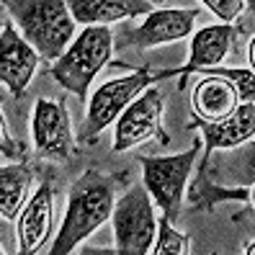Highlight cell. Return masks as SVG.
Wrapping results in <instances>:
<instances>
[{"mask_svg": "<svg viewBox=\"0 0 255 255\" xmlns=\"http://www.w3.org/2000/svg\"><path fill=\"white\" fill-rule=\"evenodd\" d=\"M188 201L196 209H206V212H212L219 201H253V191L250 188L212 186V183H204V178L199 175L196 183H193L191 191H188Z\"/></svg>", "mask_w": 255, "mask_h": 255, "instance_id": "17", "label": "cell"}, {"mask_svg": "<svg viewBox=\"0 0 255 255\" xmlns=\"http://www.w3.org/2000/svg\"><path fill=\"white\" fill-rule=\"evenodd\" d=\"M70 16L80 26H111L124 18H137L152 13L149 0H65Z\"/></svg>", "mask_w": 255, "mask_h": 255, "instance_id": "14", "label": "cell"}, {"mask_svg": "<svg viewBox=\"0 0 255 255\" xmlns=\"http://www.w3.org/2000/svg\"><path fill=\"white\" fill-rule=\"evenodd\" d=\"M188 129H199L201 131V147H204V162H201V173L206 170V162L217 149H232L237 144H245L253 139L255 134V103L253 101H240V106L222 122H201L193 119V124Z\"/></svg>", "mask_w": 255, "mask_h": 255, "instance_id": "10", "label": "cell"}, {"mask_svg": "<svg viewBox=\"0 0 255 255\" xmlns=\"http://www.w3.org/2000/svg\"><path fill=\"white\" fill-rule=\"evenodd\" d=\"M8 253H16V245L8 240V227L0 224V255H8Z\"/></svg>", "mask_w": 255, "mask_h": 255, "instance_id": "22", "label": "cell"}, {"mask_svg": "<svg viewBox=\"0 0 255 255\" xmlns=\"http://www.w3.org/2000/svg\"><path fill=\"white\" fill-rule=\"evenodd\" d=\"M248 5H250V8H253V0H248Z\"/></svg>", "mask_w": 255, "mask_h": 255, "instance_id": "24", "label": "cell"}, {"mask_svg": "<svg viewBox=\"0 0 255 255\" xmlns=\"http://www.w3.org/2000/svg\"><path fill=\"white\" fill-rule=\"evenodd\" d=\"M8 13L21 26V36L39 52L41 59L54 62L75 39V23L65 0H3Z\"/></svg>", "mask_w": 255, "mask_h": 255, "instance_id": "2", "label": "cell"}, {"mask_svg": "<svg viewBox=\"0 0 255 255\" xmlns=\"http://www.w3.org/2000/svg\"><path fill=\"white\" fill-rule=\"evenodd\" d=\"M155 230H157V243L152 245L149 253H155V255H188L191 253L188 235L178 232L168 217H160Z\"/></svg>", "mask_w": 255, "mask_h": 255, "instance_id": "18", "label": "cell"}, {"mask_svg": "<svg viewBox=\"0 0 255 255\" xmlns=\"http://www.w3.org/2000/svg\"><path fill=\"white\" fill-rule=\"evenodd\" d=\"M162 78H170V70L160 72V75H149V70L144 67V70H137V72L127 75V78H116V80L103 83L91 96V103H88L85 124L80 127V134H78L80 142L96 139L103 129L116 122L119 114H122L144 88H149L152 83H157Z\"/></svg>", "mask_w": 255, "mask_h": 255, "instance_id": "6", "label": "cell"}, {"mask_svg": "<svg viewBox=\"0 0 255 255\" xmlns=\"http://www.w3.org/2000/svg\"><path fill=\"white\" fill-rule=\"evenodd\" d=\"M232 39H235V28L232 23H214V26H206L201 31L193 34L191 39V57L183 67L170 70V75H191V72H201L206 67H217L224 57L230 54L232 47Z\"/></svg>", "mask_w": 255, "mask_h": 255, "instance_id": "15", "label": "cell"}, {"mask_svg": "<svg viewBox=\"0 0 255 255\" xmlns=\"http://www.w3.org/2000/svg\"><path fill=\"white\" fill-rule=\"evenodd\" d=\"M0 28H3V21H0Z\"/></svg>", "mask_w": 255, "mask_h": 255, "instance_id": "25", "label": "cell"}, {"mask_svg": "<svg viewBox=\"0 0 255 255\" xmlns=\"http://www.w3.org/2000/svg\"><path fill=\"white\" fill-rule=\"evenodd\" d=\"M191 106H193V119L222 122L240 106V93L227 78L201 72V78L191 93Z\"/></svg>", "mask_w": 255, "mask_h": 255, "instance_id": "13", "label": "cell"}, {"mask_svg": "<svg viewBox=\"0 0 255 255\" xmlns=\"http://www.w3.org/2000/svg\"><path fill=\"white\" fill-rule=\"evenodd\" d=\"M248 62H250V67H253V62H255V44H253V41L248 44Z\"/></svg>", "mask_w": 255, "mask_h": 255, "instance_id": "23", "label": "cell"}, {"mask_svg": "<svg viewBox=\"0 0 255 255\" xmlns=\"http://www.w3.org/2000/svg\"><path fill=\"white\" fill-rule=\"evenodd\" d=\"M124 175H103L98 170H85L78 181L70 186L67 212L62 227L57 232L54 245L49 248L52 255H70L83 240H88L98 227L111 219L114 193L119 183L127 181Z\"/></svg>", "mask_w": 255, "mask_h": 255, "instance_id": "1", "label": "cell"}, {"mask_svg": "<svg viewBox=\"0 0 255 255\" xmlns=\"http://www.w3.org/2000/svg\"><path fill=\"white\" fill-rule=\"evenodd\" d=\"M162 116V93L157 88H144L114 122V152H127L149 139L168 144V137L160 127Z\"/></svg>", "mask_w": 255, "mask_h": 255, "instance_id": "7", "label": "cell"}, {"mask_svg": "<svg viewBox=\"0 0 255 255\" xmlns=\"http://www.w3.org/2000/svg\"><path fill=\"white\" fill-rule=\"evenodd\" d=\"M199 152H201V139H196L181 155L142 157V186L152 196V201L162 209V217H168L170 222H175L183 209L186 183Z\"/></svg>", "mask_w": 255, "mask_h": 255, "instance_id": "4", "label": "cell"}, {"mask_svg": "<svg viewBox=\"0 0 255 255\" xmlns=\"http://www.w3.org/2000/svg\"><path fill=\"white\" fill-rule=\"evenodd\" d=\"M31 170L23 162L0 168V217L5 222H16L31 188Z\"/></svg>", "mask_w": 255, "mask_h": 255, "instance_id": "16", "label": "cell"}, {"mask_svg": "<svg viewBox=\"0 0 255 255\" xmlns=\"http://www.w3.org/2000/svg\"><path fill=\"white\" fill-rule=\"evenodd\" d=\"M206 10H212L222 23H232L245 8V0H201Z\"/></svg>", "mask_w": 255, "mask_h": 255, "instance_id": "21", "label": "cell"}, {"mask_svg": "<svg viewBox=\"0 0 255 255\" xmlns=\"http://www.w3.org/2000/svg\"><path fill=\"white\" fill-rule=\"evenodd\" d=\"M0 155H5V157L16 160V162H21V160L26 157V147H23V142H18V139L10 134L3 111H0Z\"/></svg>", "mask_w": 255, "mask_h": 255, "instance_id": "20", "label": "cell"}, {"mask_svg": "<svg viewBox=\"0 0 255 255\" xmlns=\"http://www.w3.org/2000/svg\"><path fill=\"white\" fill-rule=\"evenodd\" d=\"M31 137L39 157L67 160L72 155V127L65 101L39 98L31 114Z\"/></svg>", "mask_w": 255, "mask_h": 255, "instance_id": "8", "label": "cell"}, {"mask_svg": "<svg viewBox=\"0 0 255 255\" xmlns=\"http://www.w3.org/2000/svg\"><path fill=\"white\" fill-rule=\"evenodd\" d=\"M54 230V191L49 183H41L16 217V253L36 255L47 245Z\"/></svg>", "mask_w": 255, "mask_h": 255, "instance_id": "9", "label": "cell"}, {"mask_svg": "<svg viewBox=\"0 0 255 255\" xmlns=\"http://www.w3.org/2000/svg\"><path fill=\"white\" fill-rule=\"evenodd\" d=\"M39 65V52L28 44L13 21H5L0 28V83L8 88L10 96L21 98L31 83Z\"/></svg>", "mask_w": 255, "mask_h": 255, "instance_id": "11", "label": "cell"}, {"mask_svg": "<svg viewBox=\"0 0 255 255\" xmlns=\"http://www.w3.org/2000/svg\"><path fill=\"white\" fill-rule=\"evenodd\" d=\"M201 72L222 75V78H227L237 88L240 101H255V75H253V67H240V70H232V67H206Z\"/></svg>", "mask_w": 255, "mask_h": 255, "instance_id": "19", "label": "cell"}, {"mask_svg": "<svg viewBox=\"0 0 255 255\" xmlns=\"http://www.w3.org/2000/svg\"><path fill=\"white\" fill-rule=\"evenodd\" d=\"M114 34L109 26H83L70 47L52 62V78L65 91L85 98L93 78L111 62Z\"/></svg>", "mask_w": 255, "mask_h": 255, "instance_id": "3", "label": "cell"}, {"mask_svg": "<svg viewBox=\"0 0 255 255\" xmlns=\"http://www.w3.org/2000/svg\"><path fill=\"white\" fill-rule=\"evenodd\" d=\"M199 18L196 8H155L147 13L144 21L129 31V44L137 49H152L160 44H173L186 39L193 31V23Z\"/></svg>", "mask_w": 255, "mask_h": 255, "instance_id": "12", "label": "cell"}, {"mask_svg": "<svg viewBox=\"0 0 255 255\" xmlns=\"http://www.w3.org/2000/svg\"><path fill=\"white\" fill-rule=\"evenodd\" d=\"M114 224V253L119 255H147L155 243V204L144 186H131L111 209Z\"/></svg>", "mask_w": 255, "mask_h": 255, "instance_id": "5", "label": "cell"}]
</instances>
